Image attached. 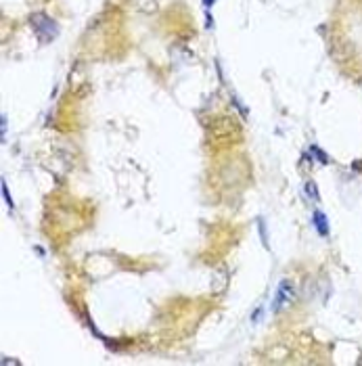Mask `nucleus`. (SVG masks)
<instances>
[{"label": "nucleus", "mask_w": 362, "mask_h": 366, "mask_svg": "<svg viewBox=\"0 0 362 366\" xmlns=\"http://www.w3.org/2000/svg\"><path fill=\"white\" fill-rule=\"evenodd\" d=\"M29 23H32L34 32H36L40 38H44L46 42H48V40H53V38L59 34L57 23H55L46 13H34L32 17H29Z\"/></svg>", "instance_id": "nucleus-1"}, {"label": "nucleus", "mask_w": 362, "mask_h": 366, "mask_svg": "<svg viewBox=\"0 0 362 366\" xmlns=\"http://www.w3.org/2000/svg\"><path fill=\"white\" fill-rule=\"evenodd\" d=\"M295 299V289L293 284L289 280H280V284L276 287V293H274V301H272V312L278 314L285 306H289L291 301Z\"/></svg>", "instance_id": "nucleus-2"}, {"label": "nucleus", "mask_w": 362, "mask_h": 366, "mask_svg": "<svg viewBox=\"0 0 362 366\" xmlns=\"http://www.w3.org/2000/svg\"><path fill=\"white\" fill-rule=\"evenodd\" d=\"M312 224H314V228L318 230L320 237H329V218H327L320 209L312 213Z\"/></svg>", "instance_id": "nucleus-3"}, {"label": "nucleus", "mask_w": 362, "mask_h": 366, "mask_svg": "<svg viewBox=\"0 0 362 366\" xmlns=\"http://www.w3.org/2000/svg\"><path fill=\"white\" fill-rule=\"evenodd\" d=\"M306 192H308V197L310 199H314V201H320V195H318V188H316V182H306Z\"/></svg>", "instance_id": "nucleus-4"}, {"label": "nucleus", "mask_w": 362, "mask_h": 366, "mask_svg": "<svg viewBox=\"0 0 362 366\" xmlns=\"http://www.w3.org/2000/svg\"><path fill=\"white\" fill-rule=\"evenodd\" d=\"M258 224H260V232H262V241H264V247H266V249H270V245H268V239H266V222H264L262 218H260V222H258Z\"/></svg>", "instance_id": "nucleus-5"}, {"label": "nucleus", "mask_w": 362, "mask_h": 366, "mask_svg": "<svg viewBox=\"0 0 362 366\" xmlns=\"http://www.w3.org/2000/svg\"><path fill=\"white\" fill-rule=\"evenodd\" d=\"M310 151H312V153H314V155H316L320 161H323V164H329V157H327V155H325V153H323V151H320L318 147H310Z\"/></svg>", "instance_id": "nucleus-6"}, {"label": "nucleus", "mask_w": 362, "mask_h": 366, "mask_svg": "<svg viewBox=\"0 0 362 366\" xmlns=\"http://www.w3.org/2000/svg\"><path fill=\"white\" fill-rule=\"evenodd\" d=\"M2 195H4V201H6V205L13 209V199H11V195H8V186H6V182L2 180Z\"/></svg>", "instance_id": "nucleus-7"}, {"label": "nucleus", "mask_w": 362, "mask_h": 366, "mask_svg": "<svg viewBox=\"0 0 362 366\" xmlns=\"http://www.w3.org/2000/svg\"><path fill=\"white\" fill-rule=\"evenodd\" d=\"M2 134H6V115H2Z\"/></svg>", "instance_id": "nucleus-8"}, {"label": "nucleus", "mask_w": 362, "mask_h": 366, "mask_svg": "<svg viewBox=\"0 0 362 366\" xmlns=\"http://www.w3.org/2000/svg\"><path fill=\"white\" fill-rule=\"evenodd\" d=\"M203 2H205V6H209V4H214L216 0H203Z\"/></svg>", "instance_id": "nucleus-9"}]
</instances>
